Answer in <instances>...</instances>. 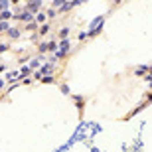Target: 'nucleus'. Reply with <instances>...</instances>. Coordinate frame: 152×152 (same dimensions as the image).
Instances as JSON below:
<instances>
[{
  "label": "nucleus",
  "mask_w": 152,
  "mask_h": 152,
  "mask_svg": "<svg viewBox=\"0 0 152 152\" xmlns=\"http://www.w3.org/2000/svg\"><path fill=\"white\" fill-rule=\"evenodd\" d=\"M67 50H69V42H63V43H61V50H59V52L55 54V59H57V57H63Z\"/></svg>",
  "instance_id": "f257e3e1"
},
{
  "label": "nucleus",
  "mask_w": 152,
  "mask_h": 152,
  "mask_svg": "<svg viewBox=\"0 0 152 152\" xmlns=\"http://www.w3.org/2000/svg\"><path fill=\"white\" fill-rule=\"evenodd\" d=\"M16 18H18V20H24V22H28V20H32V14H30L28 10H24V12H20V14H18Z\"/></svg>",
  "instance_id": "f03ea898"
},
{
  "label": "nucleus",
  "mask_w": 152,
  "mask_h": 152,
  "mask_svg": "<svg viewBox=\"0 0 152 152\" xmlns=\"http://www.w3.org/2000/svg\"><path fill=\"white\" fill-rule=\"evenodd\" d=\"M10 16H12V14L8 10H2V12H0V20H8Z\"/></svg>",
  "instance_id": "7ed1b4c3"
},
{
  "label": "nucleus",
  "mask_w": 152,
  "mask_h": 152,
  "mask_svg": "<svg viewBox=\"0 0 152 152\" xmlns=\"http://www.w3.org/2000/svg\"><path fill=\"white\" fill-rule=\"evenodd\" d=\"M38 8H40V0H34L32 4H30V10H34V12H36Z\"/></svg>",
  "instance_id": "20e7f679"
},
{
  "label": "nucleus",
  "mask_w": 152,
  "mask_h": 152,
  "mask_svg": "<svg viewBox=\"0 0 152 152\" xmlns=\"http://www.w3.org/2000/svg\"><path fill=\"white\" fill-rule=\"evenodd\" d=\"M47 32H50V28H47V26H42V30H40V34H42V36H45Z\"/></svg>",
  "instance_id": "39448f33"
},
{
  "label": "nucleus",
  "mask_w": 152,
  "mask_h": 152,
  "mask_svg": "<svg viewBox=\"0 0 152 152\" xmlns=\"http://www.w3.org/2000/svg\"><path fill=\"white\" fill-rule=\"evenodd\" d=\"M8 34H10V38H18V30H8Z\"/></svg>",
  "instance_id": "423d86ee"
},
{
  "label": "nucleus",
  "mask_w": 152,
  "mask_h": 152,
  "mask_svg": "<svg viewBox=\"0 0 152 152\" xmlns=\"http://www.w3.org/2000/svg\"><path fill=\"white\" fill-rule=\"evenodd\" d=\"M36 20H38V22H43V20H45V14H38V16H36Z\"/></svg>",
  "instance_id": "0eeeda50"
},
{
  "label": "nucleus",
  "mask_w": 152,
  "mask_h": 152,
  "mask_svg": "<svg viewBox=\"0 0 152 152\" xmlns=\"http://www.w3.org/2000/svg\"><path fill=\"white\" fill-rule=\"evenodd\" d=\"M63 4H65V0H55L54 2V6H63Z\"/></svg>",
  "instance_id": "6e6552de"
},
{
  "label": "nucleus",
  "mask_w": 152,
  "mask_h": 152,
  "mask_svg": "<svg viewBox=\"0 0 152 152\" xmlns=\"http://www.w3.org/2000/svg\"><path fill=\"white\" fill-rule=\"evenodd\" d=\"M6 4H8L6 0H0V10H2V8H6Z\"/></svg>",
  "instance_id": "1a4fd4ad"
},
{
  "label": "nucleus",
  "mask_w": 152,
  "mask_h": 152,
  "mask_svg": "<svg viewBox=\"0 0 152 152\" xmlns=\"http://www.w3.org/2000/svg\"><path fill=\"white\" fill-rule=\"evenodd\" d=\"M67 32H69V30H61V34H59V36H61V38L65 40V38H67Z\"/></svg>",
  "instance_id": "9d476101"
},
{
  "label": "nucleus",
  "mask_w": 152,
  "mask_h": 152,
  "mask_svg": "<svg viewBox=\"0 0 152 152\" xmlns=\"http://www.w3.org/2000/svg\"><path fill=\"white\" fill-rule=\"evenodd\" d=\"M2 85H4V81H0V87H2Z\"/></svg>",
  "instance_id": "9b49d317"
},
{
  "label": "nucleus",
  "mask_w": 152,
  "mask_h": 152,
  "mask_svg": "<svg viewBox=\"0 0 152 152\" xmlns=\"http://www.w3.org/2000/svg\"><path fill=\"white\" fill-rule=\"evenodd\" d=\"M150 73H152V67H150Z\"/></svg>",
  "instance_id": "f8f14e48"
}]
</instances>
